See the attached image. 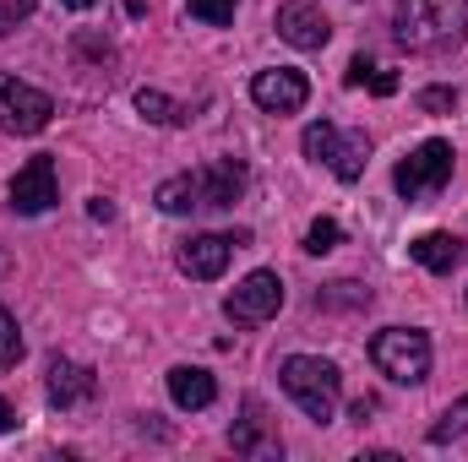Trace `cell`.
<instances>
[{
	"instance_id": "cell-14",
	"label": "cell",
	"mask_w": 468,
	"mask_h": 462,
	"mask_svg": "<svg viewBox=\"0 0 468 462\" xmlns=\"http://www.w3.org/2000/svg\"><path fill=\"white\" fill-rule=\"evenodd\" d=\"M229 446L239 452V457H278V452H283V441L272 436V425H267V408H261L256 397L245 403V419H234Z\"/></svg>"
},
{
	"instance_id": "cell-4",
	"label": "cell",
	"mask_w": 468,
	"mask_h": 462,
	"mask_svg": "<svg viewBox=\"0 0 468 462\" xmlns=\"http://www.w3.org/2000/svg\"><path fill=\"white\" fill-rule=\"evenodd\" d=\"M370 359H376V370H381L387 381L420 386V381L431 375V338H425L420 327H387V332L370 338Z\"/></svg>"
},
{
	"instance_id": "cell-1",
	"label": "cell",
	"mask_w": 468,
	"mask_h": 462,
	"mask_svg": "<svg viewBox=\"0 0 468 462\" xmlns=\"http://www.w3.org/2000/svg\"><path fill=\"white\" fill-rule=\"evenodd\" d=\"M392 38L409 55H452L468 38V0H398Z\"/></svg>"
},
{
	"instance_id": "cell-3",
	"label": "cell",
	"mask_w": 468,
	"mask_h": 462,
	"mask_svg": "<svg viewBox=\"0 0 468 462\" xmlns=\"http://www.w3.org/2000/svg\"><path fill=\"white\" fill-rule=\"evenodd\" d=\"M452 163H458L452 142L431 136V142H420V147L392 169V185H398V196H403V202H431V196H441V191H447Z\"/></svg>"
},
{
	"instance_id": "cell-15",
	"label": "cell",
	"mask_w": 468,
	"mask_h": 462,
	"mask_svg": "<svg viewBox=\"0 0 468 462\" xmlns=\"http://www.w3.org/2000/svg\"><path fill=\"white\" fill-rule=\"evenodd\" d=\"M169 397H175V408L197 414V408H213L218 381H213L207 370H197V364H175V370H169Z\"/></svg>"
},
{
	"instance_id": "cell-29",
	"label": "cell",
	"mask_w": 468,
	"mask_h": 462,
	"mask_svg": "<svg viewBox=\"0 0 468 462\" xmlns=\"http://www.w3.org/2000/svg\"><path fill=\"white\" fill-rule=\"evenodd\" d=\"M0 430H16V408H11L5 397H0Z\"/></svg>"
},
{
	"instance_id": "cell-25",
	"label": "cell",
	"mask_w": 468,
	"mask_h": 462,
	"mask_svg": "<svg viewBox=\"0 0 468 462\" xmlns=\"http://www.w3.org/2000/svg\"><path fill=\"white\" fill-rule=\"evenodd\" d=\"M414 104H420L425 115H452V110H458V88H425Z\"/></svg>"
},
{
	"instance_id": "cell-18",
	"label": "cell",
	"mask_w": 468,
	"mask_h": 462,
	"mask_svg": "<svg viewBox=\"0 0 468 462\" xmlns=\"http://www.w3.org/2000/svg\"><path fill=\"white\" fill-rule=\"evenodd\" d=\"M344 82H349V88H370V93H381V99H387V93H398V77H392V71H381L370 55H354Z\"/></svg>"
},
{
	"instance_id": "cell-20",
	"label": "cell",
	"mask_w": 468,
	"mask_h": 462,
	"mask_svg": "<svg viewBox=\"0 0 468 462\" xmlns=\"http://www.w3.org/2000/svg\"><path fill=\"white\" fill-rule=\"evenodd\" d=\"M136 110L153 120V125H180V120H186V110H180L175 99H164L158 88H142V93H136Z\"/></svg>"
},
{
	"instance_id": "cell-7",
	"label": "cell",
	"mask_w": 468,
	"mask_h": 462,
	"mask_svg": "<svg viewBox=\"0 0 468 462\" xmlns=\"http://www.w3.org/2000/svg\"><path fill=\"white\" fill-rule=\"evenodd\" d=\"M283 310V278L278 272H250V278H239L234 283V294L224 299V316H229L234 327H261V321H272Z\"/></svg>"
},
{
	"instance_id": "cell-12",
	"label": "cell",
	"mask_w": 468,
	"mask_h": 462,
	"mask_svg": "<svg viewBox=\"0 0 468 462\" xmlns=\"http://www.w3.org/2000/svg\"><path fill=\"white\" fill-rule=\"evenodd\" d=\"M197 207L213 213V207H234L245 196V163L239 158H218V163H202L197 174Z\"/></svg>"
},
{
	"instance_id": "cell-11",
	"label": "cell",
	"mask_w": 468,
	"mask_h": 462,
	"mask_svg": "<svg viewBox=\"0 0 468 462\" xmlns=\"http://www.w3.org/2000/svg\"><path fill=\"white\" fill-rule=\"evenodd\" d=\"M250 99H256L267 115H294V110H305L311 82H305V71L272 66V71H256V77H250Z\"/></svg>"
},
{
	"instance_id": "cell-30",
	"label": "cell",
	"mask_w": 468,
	"mask_h": 462,
	"mask_svg": "<svg viewBox=\"0 0 468 462\" xmlns=\"http://www.w3.org/2000/svg\"><path fill=\"white\" fill-rule=\"evenodd\" d=\"M60 5H71V11H93L99 0H60Z\"/></svg>"
},
{
	"instance_id": "cell-28",
	"label": "cell",
	"mask_w": 468,
	"mask_h": 462,
	"mask_svg": "<svg viewBox=\"0 0 468 462\" xmlns=\"http://www.w3.org/2000/svg\"><path fill=\"white\" fill-rule=\"evenodd\" d=\"M349 414H354V425H370V414H376V397H359Z\"/></svg>"
},
{
	"instance_id": "cell-24",
	"label": "cell",
	"mask_w": 468,
	"mask_h": 462,
	"mask_svg": "<svg viewBox=\"0 0 468 462\" xmlns=\"http://www.w3.org/2000/svg\"><path fill=\"white\" fill-rule=\"evenodd\" d=\"M338 239H344V229H338V218H316V224L305 229V250H311V256H327V250H333Z\"/></svg>"
},
{
	"instance_id": "cell-9",
	"label": "cell",
	"mask_w": 468,
	"mask_h": 462,
	"mask_svg": "<svg viewBox=\"0 0 468 462\" xmlns=\"http://www.w3.org/2000/svg\"><path fill=\"white\" fill-rule=\"evenodd\" d=\"M245 239H250V234H191V239L180 245V272H186V278H197V283L224 278L229 256L245 245Z\"/></svg>"
},
{
	"instance_id": "cell-16",
	"label": "cell",
	"mask_w": 468,
	"mask_h": 462,
	"mask_svg": "<svg viewBox=\"0 0 468 462\" xmlns=\"http://www.w3.org/2000/svg\"><path fill=\"white\" fill-rule=\"evenodd\" d=\"M409 256L425 267V272H436V278H447L458 261H463V239L458 234H447V229H431V234H420L414 245H409Z\"/></svg>"
},
{
	"instance_id": "cell-21",
	"label": "cell",
	"mask_w": 468,
	"mask_h": 462,
	"mask_svg": "<svg viewBox=\"0 0 468 462\" xmlns=\"http://www.w3.org/2000/svg\"><path fill=\"white\" fill-rule=\"evenodd\" d=\"M186 11H191L197 22H207V27H229L234 11H239V0H186Z\"/></svg>"
},
{
	"instance_id": "cell-19",
	"label": "cell",
	"mask_w": 468,
	"mask_h": 462,
	"mask_svg": "<svg viewBox=\"0 0 468 462\" xmlns=\"http://www.w3.org/2000/svg\"><path fill=\"white\" fill-rule=\"evenodd\" d=\"M468 436V397H458L436 425H431V446H452V441H463Z\"/></svg>"
},
{
	"instance_id": "cell-23",
	"label": "cell",
	"mask_w": 468,
	"mask_h": 462,
	"mask_svg": "<svg viewBox=\"0 0 468 462\" xmlns=\"http://www.w3.org/2000/svg\"><path fill=\"white\" fill-rule=\"evenodd\" d=\"M316 305H322V310H338V305H370V289H359V283H333V289H327V294H316Z\"/></svg>"
},
{
	"instance_id": "cell-2",
	"label": "cell",
	"mask_w": 468,
	"mask_h": 462,
	"mask_svg": "<svg viewBox=\"0 0 468 462\" xmlns=\"http://www.w3.org/2000/svg\"><path fill=\"white\" fill-rule=\"evenodd\" d=\"M278 381H283V392L300 403V414H305V419L327 425V419L338 414L344 375H338V364H333V359H322V353H289V359L278 364Z\"/></svg>"
},
{
	"instance_id": "cell-22",
	"label": "cell",
	"mask_w": 468,
	"mask_h": 462,
	"mask_svg": "<svg viewBox=\"0 0 468 462\" xmlns=\"http://www.w3.org/2000/svg\"><path fill=\"white\" fill-rule=\"evenodd\" d=\"M22 359V327H16V316L0 305V370H11Z\"/></svg>"
},
{
	"instance_id": "cell-10",
	"label": "cell",
	"mask_w": 468,
	"mask_h": 462,
	"mask_svg": "<svg viewBox=\"0 0 468 462\" xmlns=\"http://www.w3.org/2000/svg\"><path fill=\"white\" fill-rule=\"evenodd\" d=\"M278 38L289 44V49H327V38H333V22H327V11L316 5V0H283L278 5Z\"/></svg>"
},
{
	"instance_id": "cell-8",
	"label": "cell",
	"mask_w": 468,
	"mask_h": 462,
	"mask_svg": "<svg viewBox=\"0 0 468 462\" xmlns=\"http://www.w3.org/2000/svg\"><path fill=\"white\" fill-rule=\"evenodd\" d=\"M60 202V180H55V158H27L16 174H11V213L22 218H38Z\"/></svg>"
},
{
	"instance_id": "cell-5",
	"label": "cell",
	"mask_w": 468,
	"mask_h": 462,
	"mask_svg": "<svg viewBox=\"0 0 468 462\" xmlns=\"http://www.w3.org/2000/svg\"><path fill=\"white\" fill-rule=\"evenodd\" d=\"M300 147H305V158L327 163V169H333L344 185H354V180L365 174V158H370V136H365V131H338L333 120H316V125H305Z\"/></svg>"
},
{
	"instance_id": "cell-6",
	"label": "cell",
	"mask_w": 468,
	"mask_h": 462,
	"mask_svg": "<svg viewBox=\"0 0 468 462\" xmlns=\"http://www.w3.org/2000/svg\"><path fill=\"white\" fill-rule=\"evenodd\" d=\"M55 115V99L38 93L33 82H16L11 71H0V131L11 136H38Z\"/></svg>"
},
{
	"instance_id": "cell-27",
	"label": "cell",
	"mask_w": 468,
	"mask_h": 462,
	"mask_svg": "<svg viewBox=\"0 0 468 462\" xmlns=\"http://www.w3.org/2000/svg\"><path fill=\"white\" fill-rule=\"evenodd\" d=\"M88 213H93L99 224H110V218H115V202H110V196H93V202H88Z\"/></svg>"
},
{
	"instance_id": "cell-17",
	"label": "cell",
	"mask_w": 468,
	"mask_h": 462,
	"mask_svg": "<svg viewBox=\"0 0 468 462\" xmlns=\"http://www.w3.org/2000/svg\"><path fill=\"white\" fill-rule=\"evenodd\" d=\"M153 202H158V213H169V218L197 213V180H191V174H169V180L153 191Z\"/></svg>"
},
{
	"instance_id": "cell-26",
	"label": "cell",
	"mask_w": 468,
	"mask_h": 462,
	"mask_svg": "<svg viewBox=\"0 0 468 462\" xmlns=\"http://www.w3.org/2000/svg\"><path fill=\"white\" fill-rule=\"evenodd\" d=\"M22 16H33V0H0V33H11Z\"/></svg>"
},
{
	"instance_id": "cell-13",
	"label": "cell",
	"mask_w": 468,
	"mask_h": 462,
	"mask_svg": "<svg viewBox=\"0 0 468 462\" xmlns=\"http://www.w3.org/2000/svg\"><path fill=\"white\" fill-rule=\"evenodd\" d=\"M99 392V375L77 359H49V381H44V397L55 408H77V403H93Z\"/></svg>"
}]
</instances>
